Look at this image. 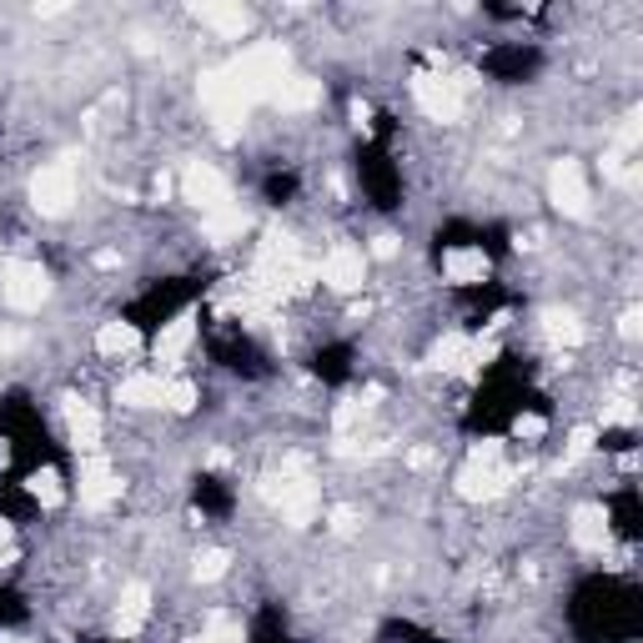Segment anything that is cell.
<instances>
[{
    "label": "cell",
    "instance_id": "6da1fadb",
    "mask_svg": "<svg viewBox=\"0 0 643 643\" xmlns=\"http://www.w3.org/2000/svg\"><path fill=\"white\" fill-rule=\"evenodd\" d=\"M287 76H292V55H287V45L262 41V45H251V51H241L237 61H227V66H217V71L201 76V106L211 111L217 132L231 142V136L241 132L247 111L257 106V101H272Z\"/></svg>",
    "mask_w": 643,
    "mask_h": 643
},
{
    "label": "cell",
    "instance_id": "7a4b0ae2",
    "mask_svg": "<svg viewBox=\"0 0 643 643\" xmlns=\"http://www.w3.org/2000/svg\"><path fill=\"white\" fill-rule=\"evenodd\" d=\"M473 76H443V71H417L413 76V101L427 121H458Z\"/></svg>",
    "mask_w": 643,
    "mask_h": 643
},
{
    "label": "cell",
    "instance_id": "3957f363",
    "mask_svg": "<svg viewBox=\"0 0 643 643\" xmlns=\"http://www.w3.org/2000/svg\"><path fill=\"white\" fill-rule=\"evenodd\" d=\"M262 492L277 502V508H282V518H287L292 528H307V523H312V518H317V502H322V498H317V483L302 473V463H287L282 473H272Z\"/></svg>",
    "mask_w": 643,
    "mask_h": 643
},
{
    "label": "cell",
    "instance_id": "277c9868",
    "mask_svg": "<svg viewBox=\"0 0 643 643\" xmlns=\"http://www.w3.org/2000/svg\"><path fill=\"white\" fill-rule=\"evenodd\" d=\"M0 297H6L11 312H41V302L51 297V272L41 262L15 257V262L0 267Z\"/></svg>",
    "mask_w": 643,
    "mask_h": 643
},
{
    "label": "cell",
    "instance_id": "5b68a950",
    "mask_svg": "<svg viewBox=\"0 0 643 643\" xmlns=\"http://www.w3.org/2000/svg\"><path fill=\"white\" fill-rule=\"evenodd\" d=\"M76 191L81 186H76V166L71 162H51L31 176V207L41 217H66L76 207Z\"/></svg>",
    "mask_w": 643,
    "mask_h": 643
},
{
    "label": "cell",
    "instance_id": "8992f818",
    "mask_svg": "<svg viewBox=\"0 0 643 643\" xmlns=\"http://www.w3.org/2000/svg\"><path fill=\"white\" fill-rule=\"evenodd\" d=\"M176 186H182V201H186V207H197L201 217H211V211L231 207V182L217 172V166H207V162H191L182 176H176Z\"/></svg>",
    "mask_w": 643,
    "mask_h": 643
},
{
    "label": "cell",
    "instance_id": "52a82bcc",
    "mask_svg": "<svg viewBox=\"0 0 643 643\" xmlns=\"http://www.w3.org/2000/svg\"><path fill=\"white\" fill-rule=\"evenodd\" d=\"M492 352H498V348H492V338H468V332H447V338L433 348V357H427V362H433L437 372H458V377H473V372H478L483 362L492 357Z\"/></svg>",
    "mask_w": 643,
    "mask_h": 643
},
{
    "label": "cell",
    "instance_id": "ba28073f",
    "mask_svg": "<svg viewBox=\"0 0 643 643\" xmlns=\"http://www.w3.org/2000/svg\"><path fill=\"white\" fill-rule=\"evenodd\" d=\"M548 201H553L563 217L583 221L593 211V197H589V182H583V166L578 162H553V172H548Z\"/></svg>",
    "mask_w": 643,
    "mask_h": 643
},
{
    "label": "cell",
    "instance_id": "9c48e42d",
    "mask_svg": "<svg viewBox=\"0 0 643 643\" xmlns=\"http://www.w3.org/2000/svg\"><path fill=\"white\" fill-rule=\"evenodd\" d=\"M512 478H518V468H508V463L468 458V463H463V473H458V498L463 502H488V498H498V492H508Z\"/></svg>",
    "mask_w": 643,
    "mask_h": 643
},
{
    "label": "cell",
    "instance_id": "30bf717a",
    "mask_svg": "<svg viewBox=\"0 0 643 643\" xmlns=\"http://www.w3.org/2000/svg\"><path fill=\"white\" fill-rule=\"evenodd\" d=\"M116 498H121V478L111 468V458L86 453V463H81V508H111Z\"/></svg>",
    "mask_w": 643,
    "mask_h": 643
},
{
    "label": "cell",
    "instance_id": "8fae6325",
    "mask_svg": "<svg viewBox=\"0 0 643 643\" xmlns=\"http://www.w3.org/2000/svg\"><path fill=\"white\" fill-rule=\"evenodd\" d=\"M317 277H322L328 287H338V292H357L362 277H367V257H362L357 247H348V241H342V247H332L328 257L317 262Z\"/></svg>",
    "mask_w": 643,
    "mask_h": 643
},
{
    "label": "cell",
    "instance_id": "7c38bea8",
    "mask_svg": "<svg viewBox=\"0 0 643 643\" xmlns=\"http://www.w3.org/2000/svg\"><path fill=\"white\" fill-rule=\"evenodd\" d=\"M61 417H66V433L76 443V453H96L101 447V413L86 403V397H61Z\"/></svg>",
    "mask_w": 643,
    "mask_h": 643
},
{
    "label": "cell",
    "instance_id": "4fadbf2b",
    "mask_svg": "<svg viewBox=\"0 0 643 643\" xmlns=\"http://www.w3.org/2000/svg\"><path fill=\"white\" fill-rule=\"evenodd\" d=\"M191 342H197V312H182L172 317L162 332H156V362H166V367H176V362L191 352Z\"/></svg>",
    "mask_w": 643,
    "mask_h": 643
},
{
    "label": "cell",
    "instance_id": "5bb4252c",
    "mask_svg": "<svg viewBox=\"0 0 643 643\" xmlns=\"http://www.w3.org/2000/svg\"><path fill=\"white\" fill-rule=\"evenodd\" d=\"M568 533H573V548H583V553H603V543H609V512H603L599 502H583V508H573Z\"/></svg>",
    "mask_w": 643,
    "mask_h": 643
},
{
    "label": "cell",
    "instance_id": "9a60e30c",
    "mask_svg": "<svg viewBox=\"0 0 643 643\" xmlns=\"http://www.w3.org/2000/svg\"><path fill=\"white\" fill-rule=\"evenodd\" d=\"M191 15H197L201 25H211L221 41H241V35L251 31V11H247V6H217V0H207V6H191Z\"/></svg>",
    "mask_w": 643,
    "mask_h": 643
},
{
    "label": "cell",
    "instance_id": "2e32d148",
    "mask_svg": "<svg viewBox=\"0 0 643 643\" xmlns=\"http://www.w3.org/2000/svg\"><path fill=\"white\" fill-rule=\"evenodd\" d=\"M443 277L453 287H478L488 277V251L483 247H453L443 257Z\"/></svg>",
    "mask_w": 643,
    "mask_h": 643
},
{
    "label": "cell",
    "instance_id": "e0dca14e",
    "mask_svg": "<svg viewBox=\"0 0 643 643\" xmlns=\"http://www.w3.org/2000/svg\"><path fill=\"white\" fill-rule=\"evenodd\" d=\"M152 613V589L146 583H126L121 589V603H116V633H136Z\"/></svg>",
    "mask_w": 643,
    "mask_h": 643
},
{
    "label": "cell",
    "instance_id": "ac0fdd59",
    "mask_svg": "<svg viewBox=\"0 0 643 643\" xmlns=\"http://www.w3.org/2000/svg\"><path fill=\"white\" fill-rule=\"evenodd\" d=\"M162 393H166V377H156V372H136V377H126L116 387V403H126V407H162Z\"/></svg>",
    "mask_w": 643,
    "mask_h": 643
},
{
    "label": "cell",
    "instance_id": "d6986e66",
    "mask_svg": "<svg viewBox=\"0 0 643 643\" xmlns=\"http://www.w3.org/2000/svg\"><path fill=\"white\" fill-rule=\"evenodd\" d=\"M317 101H322V81H312V76H287L282 86H277V96H272V106H282V111H312Z\"/></svg>",
    "mask_w": 643,
    "mask_h": 643
},
{
    "label": "cell",
    "instance_id": "ffe728a7",
    "mask_svg": "<svg viewBox=\"0 0 643 643\" xmlns=\"http://www.w3.org/2000/svg\"><path fill=\"white\" fill-rule=\"evenodd\" d=\"M136 348H142V332H136L132 322H106V328L96 332V352H101V357H111V362L132 357Z\"/></svg>",
    "mask_w": 643,
    "mask_h": 643
},
{
    "label": "cell",
    "instance_id": "44dd1931",
    "mask_svg": "<svg viewBox=\"0 0 643 643\" xmlns=\"http://www.w3.org/2000/svg\"><path fill=\"white\" fill-rule=\"evenodd\" d=\"M251 221H247V211L231 201V207H221V211H211V217H201V231H207L217 247H227V241H237L241 231H247Z\"/></svg>",
    "mask_w": 643,
    "mask_h": 643
},
{
    "label": "cell",
    "instance_id": "7402d4cb",
    "mask_svg": "<svg viewBox=\"0 0 643 643\" xmlns=\"http://www.w3.org/2000/svg\"><path fill=\"white\" fill-rule=\"evenodd\" d=\"M543 332L553 342H563V348H578V342H583V322H578L573 312H563V307H548L543 312Z\"/></svg>",
    "mask_w": 643,
    "mask_h": 643
},
{
    "label": "cell",
    "instance_id": "603a6c76",
    "mask_svg": "<svg viewBox=\"0 0 643 643\" xmlns=\"http://www.w3.org/2000/svg\"><path fill=\"white\" fill-rule=\"evenodd\" d=\"M25 488H31V498L41 502V508H61V502H66V488H61V473H55V468L31 473V478H25Z\"/></svg>",
    "mask_w": 643,
    "mask_h": 643
},
{
    "label": "cell",
    "instance_id": "cb8c5ba5",
    "mask_svg": "<svg viewBox=\"0 0 643 643\" xmlns=\"http://www.w3.org/2000/svg\"><path fill=\"white\" fill-rule=\"evenodd\" d=\"M162 407H172V413H191V407H197V382H191V377H166Z\"/></svg>",
    "mask_w": 643,
    "mask_h": 643
},
{
    "label": "cell",
    "instance_id": "d4e9b609",
    "mask_svg": "<svg viewBox=\"0 0 643 643\" xmlns=\"http://www.w3.org/2000/svg\"><path fill=\"white\" fill-rule=\"evenodd\" d=\"M227 568H231L227 548H207V553H197V568H191V573H197L201 583H217V578H227Z\"/></svg>",
    "mask_w": 643,
    "mask_h": 643
},
{
    "label": "cell",
    "instance_id": "484cf974",
    "mask_svg": "<svg viewBox=\"0 0 643 643\" xmlns=\"http://www.w3.org/2000/svg\"><path fill=\"white\" fill-rule=\"evenodd\" d=\"M197 643H247V633H241L237 619H221V613H217V619H211L207 629H201Z\"/></svg>",
    "mask_w": 643,
    "mask_h": 643
},
{
    "label": "cell",
    "instance_id": "4316f807",
    "mask_svg": "<svg viewBox=\"0 0 643 643\" xmlns=\"http://www.w3.org/2000/svg\"><path fill=\"white\" fill-rule=\"evenodd\" d=\"M639 142H643V121H639V111H629V116H623V126H619V142H613V152L633 156V152H639Z\"/></svg>",
    "mask_w": 643,
    "mask_h": 643
},
{
    "label": "cell",
    "instance_id": "83f0119b",
    "mask_svg": "<svg viewBox=\"0 0 643 643\" xmlns=\"http://www.w3.org/2000/svg\"><path fill=\"white\" fill-rule=\"evenodd\" d=\"M629 423H639V403H633V397L603 403V427H629Z\"/></svg>",
    "mask_w": 643,
    "mask_h": 643
},
{
    "label": "cell",
    "instance_id": "f1b7e54d",
    "mask_svg": "<svg viewBox=\"0 0 643 643\" xmlns=\"http://www.w3.org/2000/svg\"><path fill=\"white\" fill-rule=\"evenodd\" d=\"M593 453V427H573V437H568V453L563 463H578V458H589Z\"/></svg>",
    "mask_w": 643,
    "mask_h": 643
},
{
    "label": "cell",
    "instance_id": "f546056e",
    "mask_svg": "<svg viewBox=\"0 0 643 643\" xmlns=\"http://www.w3.org/2000/svg\"><path fill=\"white\" fill-rule=\"evenodd\" d=\"M619 332H623V338H629V342L643 332V312H639V307H629V312L619 317Z\"/></svg>",
    "mask_w": 643,
    "mask_h": 643
},
{
    "label": "cell",
    "instance_id": "4dcf8cb0",
    "mask_svg": "<svg viewBox=\"0 0 643 643\" xmlns=\"http://www.w3.org/2000/svg\"><path fill=\"white\" fill-rule=\"evenodd\" d=\"M543 417H533V413H528V417H518V423H512V433H518V437H543Z\"/></svg>",
    "mask_w": 643,
    "mask_h": 643
},
{
    "label": "cell",
    "instance_id": "1f68e13d",
    "mask_svg": "<svg viewBox=\"0 0 643 643\" xmlns=\"http://www.w3.org/2000/svg\"><path fill=\"white\" fill-rule=\"evenodd\" d=\"M357 528V512L352 508H332V533H352Z\"/></svg>",
    "mask_w": 643,
    "mask_h": 643
},
{
    "label": "cell",
    "instance_id": "d6a6232c",
    "mask_svg": "<svg viewBox=\"0 0 643 643\" xmlns=\"http://www.w3.org/2000/svg\"><path fill=\"white\" fill-rule=\"evenodd\" d=\"M372 251H377V257H397V237H377Z\"/></svg>",
    "mask_w": 643,
    "mask_h": 643
},
{
    "label": "cell",
    "instance_id": "836d02e7",
    "mask_svg": "<svg viewBox=\"0 0 643 643\" xmlns=\"http://www.w3.org/2000/svg\"><path fill=\"white\" fill-rule=\"evenodd\" d=\"M96 267H101V272H111V267H121V257H116V251H101Z\"/></svg>",
    "mask_w": 643,
    "mask_h": 643
},
{
    "label": "cell",
    "instance_id": "e575fe53",
    "mask_svg": "<svg viewBox=\"0 0 643 643\" xmlns=\"http://www.w3.org/2000/svg\"><path fill=\"white\" fill-rule=\"evenodd\" d=\"M352 121H357V126H367V121H372V111L362 106V101H352Z\"/></svg>",
    "mask_w": 643,
    "mask_h": 643
},
{
    "label": "cell",
    "instance_id": "d590c367",
    "mask_svg": "<svg viewBox=\"0 0 643 643\" xmlns=\"http://www.w3.org/2000/svg\"><path fill=\"white\" fill-rule=\"evenodd\" d=\"M11 348H15V338H11V332H0V357H6Z\"/></svg>",
    "mask_w": 643,
    "mask_h": 643
},
{
    "label": "cell",
    "instance_id": "8d00e7d4",
    "mask_svg": "<svg viewBox=\"0 0 643 643\" xmlns=\"http://www.w3.org/2000/svg\"><path fill=\"white\" fill-rule=\"evenodd\" d=\"M11 543V523H6V518H0V548Z\"/></svg>",
    "mask_w": 643,
    "mask_h": 643
},
{
    "label": "cell",
    "instance_id": "74e56055",
    "mask_svg": "<svg viewBox=\"0 0 643 643\" xmlns=\"http://www.w3.org/2000/svg\"><path fill=\"white\" fill-rule=\"evenodd\" d=\"M6 643H15V639H6Z\"/></svg>",
    "mask_w": 643,
    "mask_h": 643
}]
</instances>
